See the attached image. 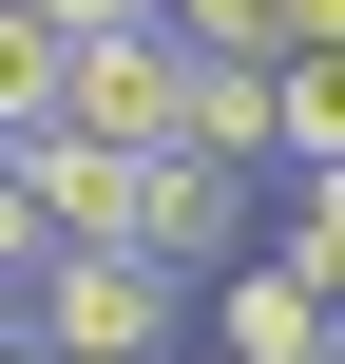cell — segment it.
I'll list each match as a JSON object with an SVG mask.
<instances>
[{
	"label": "cell",
	"instance_id": "obj_1",
	"mask_svg": "<svg viewBox=\"0 0 345 364\" xmlns=\"http://www.w3.org/2000/svg\"><path fill=\"white\" fill-rule=\"evenodd\" d=\"M19 346L38 364H173L192 346V288L134 269V250H38L19 269Z\"/></svg>",
	"mask_w": 345,
	"mask_h": 364
},
{
	"label": "cell",
	"instance_id": "obj_2",
	"mask_svg": "<svg viewBox=\"0 0 345 364\" xmlns=\"http://www.w3.org/2000/svg\"><path fill=\"white\" fill-rule=\"evenodd\" d=\"M192 307H211V346H192V364H345V326H327V269H307V250H230Z\"/></svg>",
	"mask_w": 345,
	"mask_h": 364
},
{
	"label": "cell",
	"instance_id": "obj_3",
	"mask_svg": "<svg viewBox=\"0 0 345 364\" xmlns=\"http://www.w3.org/2000/svg\"><path fill=\"white\" fill-rule=\"evenodd\" d=\"M173 38L154 19H115V38H58V134H96V154H173Z\"/></svg>",
	"mask_w": 345,
	"mask_h": 364
},
{
	"label": "cell",
	"instance_id": "obj_4",
	"mask_svg": "<svg viewBox=\"0 0 345 364\" xmlns=\"http://www.w3.org/2000/svg\"><path fill=\"white\" fill-rule=\"evenodd\" d=\"M230 250H250V173H192V154H134V269L211 288Z\"/></svg>",
	"mask_w": 345,
	"mask_h": 364
},
{
	"label": "cell",
	"instance_id": "obj_5",
	"mask_svg": "<svg viewBox=\"0 0 345 364\" xmlns=\"http://www.w3.org/2000/svg\"><path fill=\"white\" fill-rule=\"evenodd\" d=\"M154 38H173V58H250V77H269V58H327L345 0H154Z\"/></svg>",
	"mask_w": 345,
	"mask_h": 364
},
{
	"label": "cell",
	"instance_id": "obj_6",
	"mask_svg": "<svg viewBox=\"0 0 345 364\" xmlns=\"http://www.w3.org/2000/svg\"><path fill=\"white\" fill-rule=\"evenodd\" d=\"M38 38H115V19H154V0H19Z\"/></svg>",
	"mask_w": 345,
	"mask_h": 364
},
{
	"label": "cell",
	"instance_id": "obj_7",
	"mask_svg": "<svg viewBox=\"0 0 345 364\" xmlns=\"http://www.w3.org/2000/svg\"><path fill=\"white\" fill-rule=\"evenodd\" d=\"M19 269H38V211H19V173H0V288H19Z\"/></svg>",
	"mask_w": 345,
	"mask_h": 364
},
{
	"label": "cell",
	"instance_id": "obj_8",
	"mask_svg": "<svg viewBox=\"0 0 345 364\" xmlns=\"http://www.w3.org/2000/svg\"><path fill=\"white\" fill-rule=\"evenodd\" d=\"M0 364H38V346H19V326H0Z\"/></svg>",
	"mask_w": 345,
	"mask_h": 364
}]
</instances>
